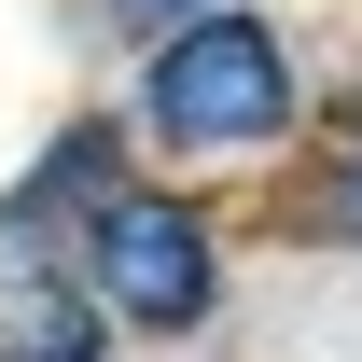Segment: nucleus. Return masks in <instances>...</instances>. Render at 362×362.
Instances as JSON below:
<instances>
[{
	"label": "nucleus",
	"mask_w": 362,
	"mask_h": 362,
	"mask_svg": "<svg viewBox=\"0 0 362 362\" xmlns=\"http://www.w3.org/2000/svg\"><path fill=\"white\" fill-rule=\"evenodd\" d=\"M112 14H139V28H195V14H223V0H112Z\"/></svg>",
	"instance_id": "nucleus-5"
},
{
	"label": "nucleus",
	"mask_w": 362,
	"mask_h": 362,
	"mask_svg": "<svg viewBox=\"0 0 362 362\" xmlns=\"http://www.w3.org/2000/svg\"><path fill=\"white\" fill-rule=\"evenodd\" d=\"M293 112H307V84L265 14H195L139 70V126L168 153H265V139H293Z\"/></svg>",
	"instance_id": "nucleus-1"
},
{
	"label": "nucleus",
	"mask_w": 362,
	"mask_h": 362,
	"mask_svg": "<svg viewBox=\"0 0 362 362\" xmlns=\"http://www.w3.org/2000/svg\"><path fill=\"white\" fill-rule=\"evenodd\" d=\"M0 362H98V293L28 279V293L0 307Z\"/></svg>",
	"instance_id": "nucleus-3"
},
{
	"label": "nucleus",
	"mask_w": 362,
	"mask_h": 362,
	"mask_svg": "<svg viewBox=\"0 0 362 362\" xmlns=\"http://www.w3.org/2000/svg\"><path fill=\"white\" fill-rule=\"evenodd\" d=\"M307 223H320V237H349V251H362V126H349V139H334V153L307 168Z\"/></svg>",
	"instance_id": "nucleus-4"
},
{
	"label": "nucleus",
	"mask_w": 362,
	"mask_h": 362,
	"mask_svg": "<svg viewBox=\"0 0 362 362\" xmlns=\"http://www.w3.org/2000/svg\"><path fill=\"white\" fill-rule=\"evenodd\" d=\"M84 293L126 334H195L223 307V251H209V209H181L168 181H112L84 223Z\"/></svg>",
	"instance_id": "nucleus-2"
}]
</instances>
